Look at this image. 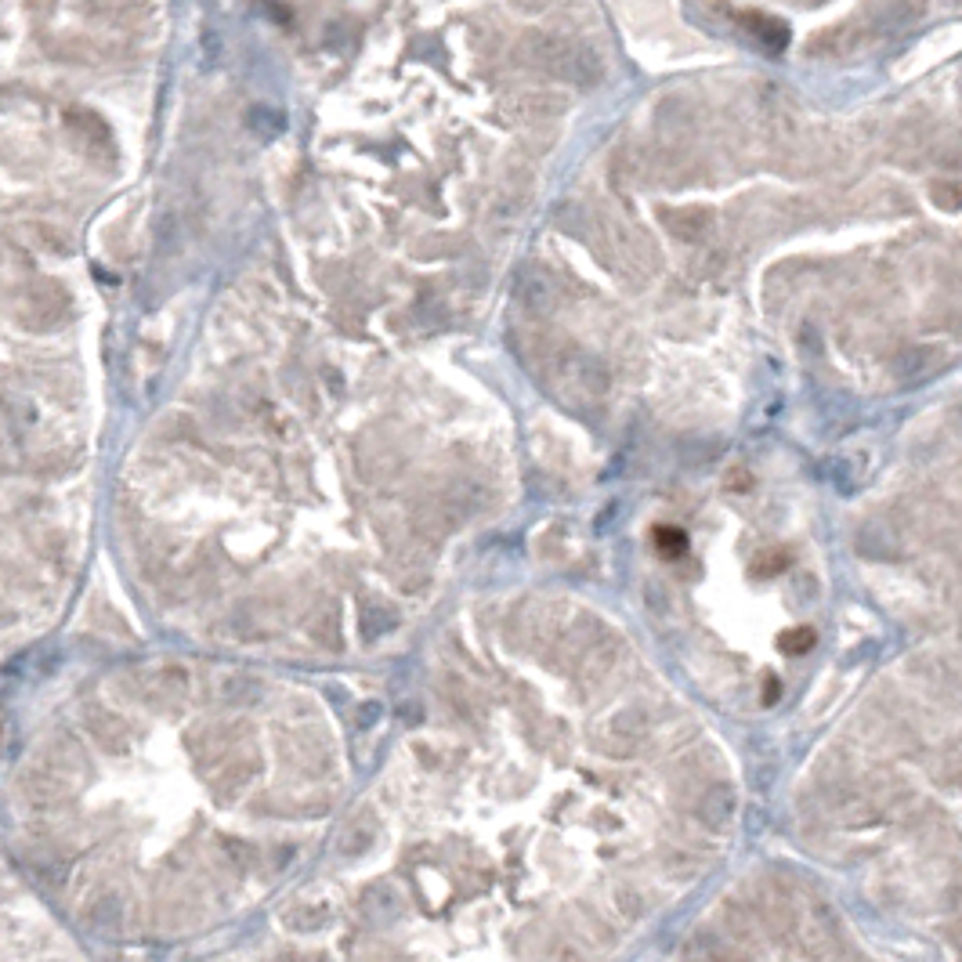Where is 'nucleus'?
Returning <instances> with one entry per match:
<instances>
[{
	"mask_svg": "<svg viewBox=\"0 0 962 962\" xmlns=\"http://www.w3.org/2000/svg\"><path fill=\"white\" fill-rule=\"evenodd\" d=\"M529 62L547 73L561 76L568 84L590 87L601 80V58L594 51L579 48V44H568V40H547V37H532L529 40Z\"/></svg>",
	"mask_w": 962,
	"mask_h": 962,
	"instance_id": "obj_1",
	"label": "nucleus"
},
{
	"mask_svg": "<svg viewBox=\"0 0 962 962\" xmlns=\"http://www.w3.org/2000/svg\"><path fill=\"white\" fill-rule=\"evenodd\" d=\"M926 15V0H868L872 33H901Z\"/></svg>",
	"mask_w": 962,
	"mask_h": 962,
	"instance_id": "obj_2",
	"label": "nucleus"
},
{
	"mask_svg": "<svg viewBox=\"0 0 962 962\" xmlns=\"http://www.w3.org/2000/svg\"><path fill=\"white\" fill-rule=\"evenodd\" d=\"M738 26L746 29V37L753 40V44H760L767 55H782V51L789 48V26H785L782 19H774V15L742 11V15H738Z\"/></svg>",
	"mask_w": 962,
	"mask_h": 962,
	"instance_id": "obj_3",
	"label": "nucleus"
},
{
	"mask_svg": "<svg viewBox=\"0 0 962 962\" xmlns=\"http://www.w3.org/2000/svg\"><path fill=\"white\" fill-rule=\"evenodd\" d=\"M69 312V297L55 286H37V290L26 297V308H22V322L29 326H55L62 322V315Z\"/></svg>",
	"mask_w": 962,
	"mask_h": 962,
	"instance_id": "obj_4",
	"label": "nucleus"
},
{
	"mask_svg": "<svg viewBox=\"0 0 962 962\" xmlns=\"http://www.w3.org/2000/svg\"><path fill=\"white\" fill-rule=\"evenodd\" d=\"M662 225L673 239L680 243H702L713 228V214L702 207H680V210H662Z\"/></svg>",
	"mask_w": 962,
	"mask_h": 962,
	"instance_id": "obj_5",
	"label": "nucleus"
},
{
	"mask_svg": "<svg viewBox=\"0 0 962 962\" xmlns=\"http://www.w3.org/2000/svg\"><path fill=\"white\" fill-rule=\"evenodd\" d=\"M735 811H738V796L731 785H709L706 796H702V803H698V818H702V825L713 832H724L731 829V821H735Z\"/></svg>",
	"mask_w": 962,
	"mask_h": 962,
	"instance_id": "obj_6",
	"label": "nucleus"
},
{
	"mask_svg": "<svg viewBox=\"0 0 962 962\" xmlns=\"http://www.w3.org/2000/svg\"><path fill=\"white\" fill-rule=\"evenodd\" d=\"M518 297L521 304L529 308V312L536 315H547L550 308L557 304V286L550 283L547 272H539V268H525L518 279Z\"/></svg>",
	"mask_w": 962,
	"mask_h": 962,
	"instance_id": "obj_7",
	"label": "nucleus"
},
{
	"mask_svg": "<svg viewBox=\"0 0 962 962\" xmlns=\"http://www.w3.org/2000/svg\"><path fill=\"white\" fill-rule=\"evenodd\" d=\"M644 727H648L644 709L630 706V709H623V713H615L612 724H608V738H612L608 749H612V753H630V749L644 738Z\"/></svg>",
	"mask_w": 962,
	"mask_h": 962,
	"instance_id": "obj_8",
	"label": "nucleus"
},
{
	"mask_svg": "<svg viewBox=\"0 0 962 962\" xmlns=\"http://www.w3.org/2000/svg\"><path fill=\"white\" fill-rule=\"evenodd\" d=\"M149 702H156L160 709H170V706H178L181 698L189 695V677H185V670H163L160 677H152V684H149Z\"/></svg>",
	"mask_w": 962,
	"mask_h": 962,
	"instance_id": "obj_9",
	"label": "nucleus"
},
{
	"mask_svg": "<svg viewBox=\"0 0 962 962\" xmlns=\"http://www.w3.org/2000/svg\"><path fill=\"white\" fill-rule=\"evenodd\" d=\"M326 919H330V912L322 905H297L283 915V923L290 926L293 934H315L319 926H326Z\"/></svg>",
	"mask_w": 962,
	"mask_h": 962,
	"instance_id": "obj_10",
	"label": "nucleus"
},
{
	"mask_svg": "<svg viewBox=\"0 0 962 962\" xmlns=\"http://www.w3.org/2000/svg\"><path fill=\"white\" fill-rule=\"evenodd\" d=\"M250 778H254V760H232V764L221 767L214 785H217V793H239V789L250 785Z\"/></svg>",
	"mask_w": 962,
	"mask_h": 962,
	"instance_id": "obj_11",
	"label": "nucleus"
},
{
	"mask_svg": "<svg viewBox=\"0 0 962 962\" xmlns=\"http://www.w3.org/2000/svg\"><path fill=\"white\" fill-rule=\"evenodd\" d=\"M391 626H395V612H391V608H384V604H373V608H369L366 604V612H362V637H366V641H377L380 633L391 630Z\"/></svg>",
	"mask_w": 962,
	"mask_h": 962,
	"instance_id": "obj_12",
	"label": "nucleus"
},
{
	"mask_svg": "<svg viewBox=\"0 0 962 962\" xmlns=\"http://www.w3.org/2000/svg\"><path fill=\"white\" fill-rule=\"evenodd\" d=\"M930 199H934L941 210H962V181L955 178L930 181Z\"/></svg>",
	"mask_w": 962,
	"mask_h": 962,
	"instance_id": "obj_13",
	"label": "nucleus"
},
{
	"mask_svg": "<svg viewBox=\"0 0 962 962\" xmlns=\"http://www.w3.org/2000/svg\"><path fill=\"white\" fill-rule=\"evenodd\" d=\"M91 735H95L105 749H116V753H120V749H123V735H127V731H123L120 720L102 717V720H91Z\"/></svg>",
	"mask_w": 962,
	"mask_h": 962,
	"instance_id": "obj_14",
	"label": "nucleus"
},
{
	"mask_svg": "<svg viewBox=\"0 0 962 962\" xmlns=\"http://www.w3.org/2000/svg\"><path fill=\"white\" fill-rule=\"evenodd\" d=\"M312 637L319 644H326V648H333L337 651L340 648V619L333 612H326L322 619H315V626H312Z\"/></svg>",
	"mask_w": 962,
	"mask_h": 962,
	"instance_id": "obj_15",
	"label": "nucleus"
},
{
	"mask_svg": "<svg viewBox=\"0 0 962 962\" xmlns=\"http://www.w3.org/2000/svg\"><path fill=\"white\" fill-rule=\"evenodd\" d=\"M655 543H659L666 554H684V547H688V539H684V532L680 529H670V525H662V529H655Z\"/></svg>",
	"mask_w": 962,
	"mask_h": 962,
	"instance_id": "obj_16",
	"label": "nucleus"
},
{
	"mask_svg": "<svg viewBox=\"0 0 962 962\" xmlns=\"http://www.w3.org/2000/svg\"><path fill=\"white\" fill-rule=\"evenodd\" d=\"M782 644H785V651H796V655H800V651H807L814 644V633L811 630H793V633H785Z\"/></svg>",
	"mask_w": 962,
	"mask_h": 962,
	"instance_id": "obj_17",
	"label": "nucleus"
},
{
	"mask_svg": "<svg viewBox=\"0 0 962 962\" xmlns=\"http://www.w3.org/2000/svg\"><path fill=\"white\" fill-rule=\"evenodd\" d=\"M377 717H380V706H377V702H366V709H362L359 724H373Z\"/></svg>",
	"mask_w": 962,
	"mask_h": 962,
	"instance_id": "obj_18",
	"label": "nucleus"
}]
</instances>
